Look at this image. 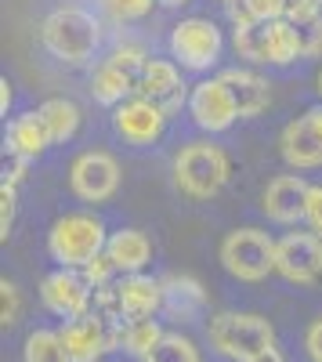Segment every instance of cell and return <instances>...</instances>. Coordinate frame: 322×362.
<instances>
[{
    "label": "cell",
    "mask_w": 322,
    "mask_h": 362,
    "mask_svg": "<svg viewBox=\"0 0 322 362\" xmlns=\"http://www.w3.org/2000/svg\"><path fill=\"white\" fill-rule=\"evenodd\" d=\"M40 40L44 47L66 66H87L98 51L102 40V25L91 11L83 8H54L44 25H40Z\"/></svg>",
    "instance_id": "cell-1"
},
{
    "label": "cell",
    "mask_w": 322,
    "mask_h": 362,
    "mask_svg": "<svg viewBox=\"0 0 322 362\" xmlns=\"http://www.w3.org/2000/svg\"><path fill=\"white\" fill-rule=\"evenodd\" d=\"M232 174V160L221 145L189 141L174 156V185L189 199H214Z\"/></svg>",
    "instance_id": "cell-2"
},
{
    "label": "cell",
    "mask_w": 322,
    "mask_h": 362,
    "mask_svg": "<svg viewBox=\"0 0 322 362\" xmlns=\"http://www.w3.org/2000/svg\"><path fill=\"white\" fill-rule=\"evenodd\" d=\"M109 235L95 214H66L47 232V254L62 268H87L98 254H105Z\"/></svg>",
    "instance_id": "cell-3"
},
{
    "label": "cell",
    "mask_w": 322,
    "mask_h": 362,
    "mask_svg": "<svg viewBox=\"0 0 322 362\" xmlns=\"http://www.w3.org/2000/svg\"><path fill=\"white\" fill-rule=\"evenodd\" d=\"M217 257L239 283H261L275 272V239L261 228H236L221 239Z\"/></svg>",
    "instance_id": "cell-4"
},
{
    "label": "cell",
    "mask_w": 322,
    "mask_h": 362,
    "mask_svg": "<svg viewBox=\"0 0 322 362\" xmlns=\"http://www.w3.org/2000/svg\"><path fill=\"white\" fill-rule=\"evenodd\" d=\"M210 344L225 358L246 362L250 355L275 344V326L254 312H221L210 319Z\"/></svg>",
    "instance_id": "cell-5"
},
{
    "label": "cell",
    "mask_w": 322,
    "mask_h": 362,
    "mask_svg": "<svg viewBox=\"0 0 322 362\" xmlns=\"http://www.w3.org/2000/svg\"><path fill=\"white\" fill-rule=\"evenodd\" d=\"M149 66V54L141 47H116L105 62L91 73V95L98 105H120L138 95L141 73Z\"/></svg>",
    "instance_id": "cell-6"
},
{
    "label": "cell",
    "mask_w": 322,
    "mask_h": 362,
    "mask_svg": "<svg viewBox=\"0 0 322 362\" xmlns=\"http://www.w3.org/2000/svg\"><path fill=\"white\" fill-rule=\"evenodd\" d=\"M221 29L210 18H181L170 33V54L192 73L210 69L221 58Z\"/></svg>",
    "instance_id": "cell-7"
},
{
    "label": "cell",
    "mask_w": 322,
    "mask_h": 362,
    "mask_svg": "<svg viewBox=\"0 0 322 362\" xmlns=\"http://www.w3.org/2000/svg\"><path fill=\"white\" fill-rule=\"evenodd\" d=\"M275 272L286 283L311 286L322 279V239L315 232H290L275 243Z\"/></svg>",
    "instance_id": "cell-8"
},
{
    "label": "cell",
    "mask_w": 322,
    "mask_h": 362,
    "mask_svg": "<svg viewBox=\"0 0 322 362\" xmlns=\"http://www.w3.org/2000/svg\"><path fill=\"white\" fill-rule=\"evenodd\" d=\"M69 185L83 203H105L120 189V163H116L112 153H102V148L80 153L69 170Z\"/></svg>",
    "instance_id": "cell-9"
},
{
    "label": "cell",
    "mask_w": 322,
    "mask_h": 362,
    "mask_svg": "<svg viewBox=\"0 0 322 362\" xmlns=\"http://www.w3.org/2000/svg\"><path fill=\"white\" fill-rule=\"evenodd\" d=\"M279 156L294 170L322 167V105L290 119L279 134Z\"/></svg>",
    "instance_id": "cell-10"
},
{
    "label": "cell",
    "mask_w": 322,
    "mask_h": 362,
    "mask_svg": "<svg viewBox=\"0 0 322 362\" xmlns=\"http://www.w3.org/2000/svg\"><path fill=\"white\" fill-rule=\"evenodd\" d=\"M40 300L62 319H76L83 312H91L95 305V286L87 283L80 268H58L40 283Z\"/></svg>",
    "instance_id": "cell-11"
},
{
    "label": "cell",
    "mask_w": 322,
    "mask_h": 362,
    "mask_svg": "<svg viewBox=\"0 0 322 362\" xmlns=\"http://www.w3.org/2000/svg\"><path fill=\"white\" fill-rule=\"evenodd\" d=\"M189 112H192V119H196V127L210 131V134L228 131L236 119H243L236 98H232V90H228V83H225L221 76H217V80H203V83L192 87Z\"/></svg>",
    "instance_id": "cell-12"
},
{
    "label": "cell",
    "mask_w": 322,
    "mask_h": 362,
    "mask_svg": "<svg viewBox=\"0 0 322 362\" xmlns=\"http://www.w3.org/2000/svg\"><path fill=\"white\" fill-rule=\"evenodd\" d=\"M163 124H167V112L156 102L141 98V95H134V98H127V102H120L112 109L116 134H120L124 141H131V145H153L163 134Z\"/></svg>",
    "instance_id": "cell-13"
},
{
    "label": "cell",
    "mask_w": 322,
    "mask_h": 362,
    "mask_svg": "<svg viewBox=\"0 0 322 362\" xmlns=\"http://www.w3.org/2000/svg\"><path fill=\"white\" fill-rule=\"evenodd\" d=\"M138 95L156 102L170 116L189 102V87H185V80H181L174 62H167V58H149V66L141 73V83H138Z\"/></svg>",
    "instance_id": "cell-14"
},
{
    "label": "cell",
    "mask_w": 322,
    "mask_h": 362,
    "mask_svg": "<svg viewBox=\"0 0 322 362\" xmlns=\"http://www.w3.org/2000/svg\"><path fill=\"white\" fill-rule=\"evenodd\" d=\"M308 192H311V185L301 174H279L268 181L265 196H261V210L279 225H294L308 210Z\"/></svg>",
    "instance_id": "cell-15"
},
{
    "label": "cell",
    "mask_w": 322,
    "mask_h": 362,
    "mask_svg": "<svg viewBox=\"0 0 322 362\" xmlns=\"http://www.w3.org/2000/svg\"><path fill=\"white\" fill-rule=\"evenodd\" d=\"M116 290H120V312L127 322L131 319H153L163 308V283L141 276V272L124 276V283H116Z\"/></svg>",
    "instance_id": "cell-16"
},
{
    "label": "cell",
    "mask_w": 322,
    "mask_h": 362,
    "mask_svg": "<svg viewBox=\"0 0 322 362\" xmlns=\"http://www.w3.org/2000/svg\"><path fill=\"white\" fill-rule=\"evenodd\" d=\"M221 80L228 83V90H232V98H236L243 119H250V116H257V112L268 109L272 87H268L265 76H257V73H250V69H225Z\"/></svg>",
    "instance_id": "cell-17"
},
{
    "label": "cell",
    "mask_w": 322,
    "mask_h": 362,
    "mask_svg": "<svg viewBox=\"0 0 322 362\" xmlns=\"http://www.w3.org/2000/svg\"><path fill=\"white\" fill-rule=\"evenodd\" d=\"M47 145H54V141H51V131H47L40 112H25V116H18V119L8 124V153L37 160Z\"/></svg>",
    "instance_id": "cell-18"
},
{
    "label": "cell",
    "mask_w": 322,
    "mask_h": 362,
    "mask_svg": "<svg viewBox=\"0 0 322 362\" xmlns=\"http://www.w3.org/2000/svg\"><path fill=\"white\" fill-rule=\"evenodd\" d=\"M109 257L116 261V268L124 272V276H131V272H141L145 264H149L153 257V243L149 235H145L141 228H120L109 235Z\"/></svg>",
    "instance_id": "cell-19"
},
{
    "label": "cell",
    "mask_w": 322,
    "mask_h": 362,
    "mask_svg": "<svg viewBox=\"0 0 322 362\" xmlns=\"http://www.w3.org/2000/svg\"><path fill=\"white\" fill-rule=\"evenodd\" d=\"M163 308L181 315V319H192L203 305H207V290H203L199 279L192 276H163Z\"/></svg>",
    "instance_id": "cell-20"
},
{
    "label": "cell",
    "mask_w": 322,
    "mask_h": 362,
    "mask_svg": "<svg viewBox=\"0 0 322 362\" xmlns=\"http://www.w3.org/2000/svg\"><path fill=\"white\" fill-rule=\"evenodd\" d=\"M297 58H304L301 25L290 18H272L268 22V66H290Z\"/></svg>",
    "instance_id": "cell-21"
},
{
    "label": "cell",
    "mask_w": 322,
    "mask_h": 362,
    "mask_svg": "<svg viewBox=\"0 0 322 362\" xmlns=\"http://www.w3.org/2000/svg\"><path fill=\"white\" fill-rule=\"evenodd\" d=\"M37 112L44 116V124H47L54 145L58 141H69L76 134V127H80V105L69 102V98H47Z\"/></svg>",
    "instance_id": "cell-22"
},
{
    "label": "cell",
    "mask_w": 322,
    "mask_h": 362,
    "mask_svg": "<svg viewBox=\"0 0 322 362\" xmlns=\"http://www.w3.org/2000/svg\"><path fill=\"white\" fill-rule=\"evenodd\" d=\"M232 44H236V54L246 58L254 66H268V22H246L236 25L232 33Z\"/></svg>",
    "instance_id": "cell-23"
},
{
    "label": "cell",
    "mask_w": 322,
    "mask_h": 362,
    "mask_svg": "<svg viewBox=\"0 0 322 362\" xmlns=\"http://www.w3.org/2000/svg\"><path fill=\"white\" fill-rule=\"evenodd\" d=\"M232 25H246V22H272L286 18L290 0H225Z\"/></svg>",
    "instance_id": "cell-24"
},
{
    "label": "cell",
    "mask_w": 322,
    "mask_h": 362,
    "mask_svg": "<svg viewBox=\"0 0 322 362\" xmlns=\"http://www.w3.org/2000/svg\"><path fill=\"white\" fill-rule=\"evenodd\" d=\"M22 362H73V358L66 351L62 334H54V329H37V334L25 337Z\"/></svg>",
    "instance_id": "cell-25"
},
{
    "label": "cell",
    "mask_w": 322,
    "mask_h": 362,
    "mask_svg": "<svg viewBox=\"0 0 322 362\" xmlns=\"http://www.w3.org/2000/svg\"><path fill=\"white\" fill-rule=\"evenodd\" d=\"M160 341H163V329H160L156 319H131L124 326V348L138 358H145Z\"/></svg>",
    "instance_id": "cell-26"
},
{
    "label": "cell",
    "mask_w": 322,
    "mask_h": 362,
    "mask_svg": "<svg viewBox=\"0 0 322 362\" xmlns=\"http://www.w3.org/2000/svg\"><path fill=\"white\" fill-rule=\"evenodd\" d=\"M141 362H199V348L181 334H163V341Z\"/></svg>",
    "instance_id": "cell-27"
},
{
    "label": "cell",
    "mask_w": 322,
    "mask_h": 362,
    "mask_svg": "<svg viewBox=\"0 0 322 362\" xmlns=\"http://www.w3.org/2000/svg\"><path fill=\"white\" fill-rule=\"evenodd\" d=\"M102 8L116 18V22H134L153 11V0H102Z\"/></svg>",
    "instance_id": "cell-28"
},
{
    "label": "cell",
    "mask_w": 322,
    "mask_h": 362,
    "mask_svg": "<svg viewBox=\"0 0 322 362\" xmlns=\"http://www.w3.org/2000/svg\"><path fill=\"white\" fill-rule=\"evenodd\" d=\"M18 315H22V293H18V286L11 279H0V322L11 326V322H18Z\"/></svg>",
    "instance_id": "cell-29"
},
{
    "label": "cell",
    "mask_w": 322,
    "mask_h": 362,
    "mask_svg": "<svg viewBox=\"0 0 322 362\" xmlns=\"http://www.w3.org/2000/svg\"><path fill=\"white\" fill-rule=\"evenodd\" d=\"M80 272L87 276V283H91V286H105V283L112 279V272H120V268H116V261H112V257H109V250H105V254H98L91 264L80 268Z\"/></svg>",
    "instance_id": "cell-30"
},
{
    "label": "cell",
    "mask_w": 322,
    "mask_h": 362,
    "mask_svg": "<svg viewBox=\"0 0 322 362\" xmlns=\"http://www.w3.org/2000/svg\"><path fill=\"white\" fill-rule=\"evenodd\" d=\"M301 40H304V58H322V15L301 25Z\"/></svg>",
    "instance_id": "cell-31"
},
{
    "label": "cell",
    "mask_w": 322,
    "mask_h": 362,
    "mask_svg": "<svg viewBox=\"0 0 322 362\" xmlns=\"http://www.w3.org/2000/svg\"><path fill=\"white\" fill-rule=\"evenodd\" d=\"M11 225H15V185H0V235H11Z\"/></svg>",
    "instance_id": "cell-32"
},
{
    "label": "cell",
    "mask_w": 322,
    "mask_h": 362,
    "mask_svg": "<svg viewBox=\"0 0 322 362\" xmlns=\"http://www.w3.org/2000/svg\"><path fill=\"white\" fill-rule=\"evenodd\" d=\"M304 221L311 225V232L322 239V185H311L308 192V210H304Z\"/></svg>",
    "instance_id": "cell-33"
},
{
    "label": "cell",
    "mask_w": 322,
    "mask_h": 362,
    "mask_svg": "<svg viewBox=\"0 0 322 362\" xmlns=\"http://www.w3.org/2000/svg\"><path fill=\"white\" fill-rule=\"evenodd\" d=\"M304 348H308V355H311L315 362H322V319H315V322L308 326V334H304Z\"/></svg>",
    "instance_id": "cell-34"
},
{
    "label": "cell",
    "mask_w": 322,
    "mask_h": 362,
    "mask_svg": "<svg viewBox=\"0 0 322 362\" xmlns=\"http://www.w3.org/2000/svg\"><path fill=\"white\" fill-rule=\"evenodd\" d=\"M25 170H29V160L11 153V163H4V181H8V185H18V181L25 177Z\"/></svg>",
    "instance_id": "cell-35"
},
{
    "label": "cell",
    "mask_w": 322,
    "mask_h": 362,
    "mask_svg": "<svg viewBox=\"0 0 322 362\" xmlns=\"http://www.w3.org/2000/svg\"><path fill=\"white\" fill-rule=\"evenodd\" d=\"M246 362H282V351L272 344V348H265V351H257V355H250Z\"/></svg>",
    "instance_id": "cell-36"
},
{
    "label": "cell",
    "mask_w": 322,
    "mask_h": 362,
    "mask_svg": "<svg viewBox=\"0 0 322 362\" xmlns=\"http://www.w3.org/2000/svg\"><path fill=\"white\" fill-rule=\"evenodd\" d=\"M8 105H11V83L0 80V112H4V116H8Z\"/></svg>",
    "instance_id": "cell-37"
},
{
    "label": "cell",
    "mask_w": 322,
    "mask_h": 362,
    "mask_svg": "<svg viewBox=\"0 0 322 362\" xmlns=\"http://www.w3.org/2000/svg\"><path fill=\"white\" fill-rule=\"evenodd\" d=\"M163 8H181V4H189V0H160Z\"/></svg>",
    "instance_id": "cell-38"
},
{
    "label": "cell",
    "mask_w": 322,
    "mask_h": 362,
    "mask_svg": "<svg viewBox=\"0 0 322 362\" xmlns=\"http://www.w3.org/2000/svg\"><path fill=\"white\" fill-rule=\"evenodd\" d=\"M315 83H318V95H322V69H318V80Z\"/></svg>",
    "instance_id": "cell-39"
},
{
    "label": "cell",
    "mask_w": 322,
    "mask_h": 362,
    "mask_svg": "<svg viewBox=\"0 0 322 362\" xmlns=\"http://www.w3.org/2000/svg\"><path fill=\"white\" fill-rule=\"evenodd\" d=\"M311 4H318V8H322V0H311Z\"/></svg>",
    "instance_id": "cell-40"
}]
</instances>
